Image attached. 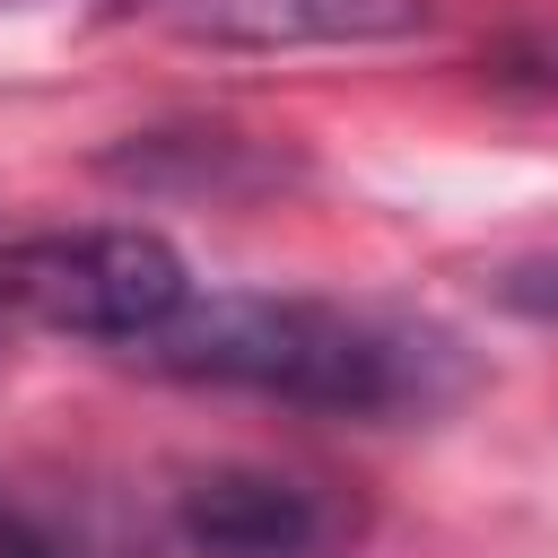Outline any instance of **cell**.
<instances>
[{"label":"cell","instance_id":"obj_1","mask_svg":"<svg viewBox=\"0 0 558 558\" xmlns=\"http://www.w3.org/2000/svg\"><path fill=\"white\" fill-rule=\"evenodd\" d=\"M131 357L174 375V384H218V392H262L288 410H349V418L427 410L445 392V340L436 331L384 323L366 305L262 296V288L192 296Z\"/></svg>","mask_w":558,"mask_h":558},{"label":"cell","instance_id":"obj_2","mask_svg":"<svg viewBox=\"0 0 558 558\" xmlns=\"http://www.w3.org/2000/svg\"><path fill=\"white\" fill-rule=\"evenodd\" d=\"M192 296L201 288L157 227H52L0 253V305L96 349H148Z\"/></svg>","mask_w":558,"mask_h":558},{"label":"cell","instance_id":"obj_3","mask_svg":"<svg viewBox=\"0 0 558 558\" xmlns=\"http://www.w3.org/2000/svg\"><path fill=\"white\" fill-rule=\"evenodd\" d=\"M140 17L209 52H366L427 35L436 0H140Z\"/></svg>","mask_w":558,"mask_h":558},{"label":"cell","instance_id":"obj_4","mask_svg":"<svg viewBox=\"0 0 558 558\" xmlns=\"http://www.w3.org/2000/svg\"><path fill=\"white\" fill-rule=\"evenodd\" d=\"M183 541L201 558H323L331 514L305 480L227 462V471H201L183 488Z\"/></svg>","mask_w":558,"mask_h":558},{"label":"cell","instance_id":"obj_5","mask_svg":"<svg viewBox=\"0 0 558 558\" xmlns=\"http://www.w3.org/2000/svg\"><path fill=\"white\" fill-rule=\"evenodd\" d=\"M488 78L514 96H558V26H523L488 52Z\"/></svg>","mask_w":558,"mask_h":558},{"label":"cell","instance_id":"obj_6","mask_svg":"<svg viewBox=\"0 0 558 558\" xmlns=\"http://www.w3.org/2000/svg\"><path fill=\"white\" fill-rule=\"evenodd\" d=\"M0 558H70V549H61V541H52L17 497H0Z\"/></svg>","mask_w":558,"mask_h":558}]
</instances>
